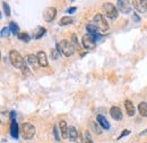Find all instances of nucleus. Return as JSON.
<instances>
[{
  "label": "nucleus",
  "instance_id": "obj_1",
  "mask_svg": "<svg viewBox=\"0 0 147 143\" xmlns=\"http://www.w3.org/2000/svg\"><path fill=\"white\" fill-rule=\"evenodd\" d=\"M9 60H10L11 65H13L15 68L20 69L23 73H27V74L30 73L27 66H26V63H25V60H24V58L20 56V54H19L18 51L11 50V51L9 52Z\"/></svg>",
  "mask_w": 147,
  "mask_h": 143
},
{
  "label": "nucleus",
  "instance_id": "obj_2",
  "mask_svg": "<svg viewBox=\"0 0 147 143\" xmlns=\"http://www.w3.org/2000/svg\"><path fill=\"white\" fill-rule=\"evenodd\" d=\"M57 49L63 54L66 57H70L75 52V47L73 46L71 42H69L68 40H61L60 43H57Z\"/></svg>",
  "mask_w": 147,
  "mask_h": 143
},
{
  "label": "nucleus",
  "instance_id": "obj_3",
  "mask_svg": "<svg viewBox=\"0 0 147 143\" xmlns=\"http://www.w3.org/2000/svg\"><path fill=\"white\" fill-rule=\"evenodd\" d=\"M93 23H94L95 26L98 29V31L102 32V33H104V32H107V31L109 30V24H108V22L105 20V18H104V16H103L102 14L95 15Z\"/></svg>",
  "mask_w": 147,
  "mask_h": 143
},
{
  "label": "nucleus",
  "instance_id": "obj_4",
  "mask_svg": "<svg viewBox=\"0 0 147 143\" xmlns=\"http://www.w3.org/2000/svg\"><path fill=\"white\" fill-rule=\"evenodd\" d=\"M103 10H104V14L107 17H109L110 19H115V18L119 16V13H118V9L115 8V6L111 2H105L103 3Z\"/></svg>",
  "mask_w": 147,
  "mask_h": 143
},
{
  "label": "nucleus",
  "instance_id": "obj_5",
  "mask_svg": "<svg viewBox=\"0 0 147 143\" xmlns=\"http://www.w3.org/2000/svg\"><path fill=\"white\" fill-rule=\"evenodd\" d=\"M22 135L25 140H31L35 135V127L31 123H24L22 125Z\"/></svg>",
  "mask_w": 147,
  "mask_h": 143
},
{
  "label": "nucleus",
  "instance_id": "obj_6",
  "mask_svg": "<svg viewBox=\"0 0 147 143\" xmlns=\"http://www.w3.org/2000/svg\"><path fill=\"white\" fill-rule=\"evenodd\" d=\"M82 43H83V47L87 50H92L96 47V41L92 35L90 34H85V35L82 37Z\"/></svg>",
  "mask_w": 147,
  "mask_h": 143
},
{
  "label": "nucleus",
  "instance_id": "obj_7",
  "mask_svg": "<svg viewBox=\"0 0 147 143\" xmlns=\"http://www.w3.org/2000/svg\"><path fill=\"white\" fill-rule=\"evenodd\" d=\"M117 5H118V8L121 13L123 14H129L131 13V2L127 1V0H118L117 1Z\"/></svg>",
  "mask_w": 147,
  "mask_h": 143
},
{
  "label": "nucleus",
  "instance_id": "obj_8",
  "mask_svg": "<svg viewBox=\"0 0 147 143\" xmlns=\"http://www.w3.org/2000/svg\"><path fill=\"white\" fill-rule=\"evenodd\" d=\"M55 15H57V9L55 7H48L43 13V18L47 23H51L55 19Z\"/></svg>",
  "mask_w": 147,
  "mask_h": 143
},
{
  "label": "nucleus",
  "instance_id": "obj_9",
  "mask_svg": "<svg viewBox=\"0 0 147 143\" xmlns=\"http://www.w3.org/2000/svg\"><path fill=\"white\" fill-rule=\"evenodd\" d=\"M131 3H132V6L135 7V9H136L138 13L144 14V13H146L147 12L146 1H144V0H134Z\"/></svg>",
  "mask_w": 147,
  "mask_h": 143
},
{
  "label": "nucleus",
  "instance_id": "obj_10",
  "mask_svg": "<svg viewBox=\"0 0 147 143\" xmlns=\"http://www.w3.org/2000/svg\"><path fill=\"white\" fill-rule=\"evenodd\" d=\"M110 115L114 121H121L122 119V111L119 107H111Z\"/></svg>",
  "mask_w": 147,
  "mask_h": 143
},
{
  "label": "nucleus",
  "instance_id": "obj_11",
  "mask_svg": "<svg viewBox=\"0 0 147 143\" xmlns=\"http://www.w3.org/2000/svg\"><path fill=\"white\" fill-rule=\"evenodd\" d=\"M37 60L41 67H48V58L44 51H38L37 52Z\"/></svg>",
  "mask_w": 147,
  "mask_h": 143
},
{
  "label": "nucleus",
  "instance_id": "obj_12",
  "mask_svg": "<svg viewBox=\"0 0 147 143\" xmlns=\"http://www.w3.org/2000/svg\"><path fill=\"white\" fill-rule=\"evenodd\" d=\"M18 133H19V129H18V124H17V122L14 119V121H11V124H10V134H11V136L14 138V139H18Z\"/></svg>",
  "mask_w": 147,
  "mask_h": 143
},
{
  "label": "nucleus",
  "instance_id": "obj_13",
  "mask_svg": "<svg viewBox=\"0 0 147 143\" xmlns=\"http://www.w3.org/2000/svg\"><path fill=\"white\" fill-rule=\"evenodd\" d=\"M59 128H60V132H61V135L63 139H67L68 138V126L66 121H60L59 122Z\"/></svg>",
  "mask_w": 147,
  "mask_h": 143
},
{
  "label": "nucleus",
  "instance_id": "obj_14",
  "mask_svg": "<svg viewBox=\"0 0 147 143\" xmlns=\"http://www.w3.org/2000/svg\"><path fill=\"white\" fill-rule=\"evenodd\" d=\"M26 60H27V63H28L32 67H34V68H36L37 66L40 65V64H38V60H37V56H35V54H27Z\"/></svg>",
  "mask_w": 147,
  "mask_h": 143
},
{
  "label": "nucleus",
  "instance_id": "obj_15",
  "mask_svg": "<svg viewBox=\"0 0 147 143\" xmlns=\"http://www.w3.org/2000/svg\"><path fill=\"white\" fill-rule=\"evenodd\" d=\"M125 108H126V111L128 114V116H134L135 115V106L134 104L130 101V100H126L125 101Z\"/></svg>",
  "mask_w": 147,
  "mask_h": 143
},
{
  "label": "nucleus",
  "instance_id": "obj_16",
  "mask_svg": "<svg viewBox=\"0 0 147 143\" xmlns=\"http://www.w3.org/2000/svg\"><path fill=\"white\" fill-rule=\"evenodd\" d=\"M77 136H78V131L74 126H69V128H68V138H69V140L76 142Z\"/></svg>",
  "mask_w": 147,
  "mask_h": 143
},
{
  "label": "nucleus",
  "instance_id": "obj_17",
  "mask_svg": "<svg viewBox=\"0 0 147 143\" xmlns=\"http://www.w3.org/2000/svg\"><path fill=\"white\" fill-rule=\"evenodd\" d=\"M97 122H98V124L102 126L104 129H110V124H109L108 119H107L104 116L98 115V116H97Z\"/></svg>",
  "mask_w": 147,
  "mask_h": 143
},
{
  "label": "nucleus",
  "instance_id": "obj_18",
  "mask_svg": "<svg viewBox=\"0 0 147 143\" xmlns=\"http://www.w3.org/2000/svg\"><path fill=\"white\" fill-rule=\"evenodd\" d=\"M73 23H74V19L71 17H69V16H63V17L59 20V25H60V26L70 25V24H73Z\"/></svg>",
  "mask_w": 147,
  "mask_h": 143
},
{
  "label": "nucleus",
  "instance_id": "obj_19",
  "mask_svg": "<svg viewBox=\"0 0 147 143\" xmlns=\"http://www.w3.org/2000/svg\"><path fill=\"white\" fill-rule=\"evenodd\" d=\"M138 111L143 117H147V102H140L138 105Z\"/></svg>",
  "mask_w": 147,
  "mask_h": 143
},
{
  "label": "nucleus",
  "instance_id": "obj_20",
  "mask_svg": "<svg viewBox=\"0 0 147 143\" xmlns=\"http://www.w3.org/2000/svg\"><path fill=\"white\" fill-rule=\"evenodd\" d=\"M45 31H47V30H45L44 27H41V26L37 27L36 30L34 31V35H33V37H34V39H41L42 36L44 35Z\"/></svg>",
  "mask_w": 147,
  "mask_h": 143
},
{
  "label": "nucleus",
  "instance_id": "obj_21",
  "mask_svg": "<svg viewBox=\"0 0 147 143\" xmlns=\"http://www.w3.org/2000/svg\"><path fill=\"white\" fill-rule=\"evenodd\" d=\"M9 29H10V32L14 34V35H17L18 36L19 34V29H18V25L15 23V22H11L9 24Z\"/></svg>",
  "mask_w": 147,
  "mask_h": 143
},
{
  "label": "nucleus",
  "instance_id": "obj_22",
  "mask_svg": "<svg viewBox=\"0 0 147 143\" xmlns=\"http://www.w3.org/2000/svg\"><path fill=\"white\" fill-rule=\"evenodd\" d=\"M18 39L20 41H23V42H28L30 40H31V36L28 35L27 33H19L18 34Z\"/></svg>",
  "mask_w": 147,
  "mask_h": 143
},
{
  "label": "nucleus",
  "instance_id": "obj_23",
  "mask_svg": "<svg viewBox=\"0 0 147 143\" xmlns=\"http://www.w3.org/2000/svg\"><path fill=\"white\" fill-rule=\"evenodd\" d=\"M10 29L9 27H3L2 30H1V37H8V36L10 35Z\"/></svg>",
  "mask_w": 147,
  "mask_h": 143
},
{
  "label": "nucleus",
  "instance_id": "obj_24",
  "mask_svg": "<svg viewBox=\"0 0 147 143\" xmlns=\"http://www.w3.org/2000/svg\"><path fill=\"white\" fill-rule=\"evenodd\" d=\"M60 51L58 50V49H52L51 50V57H52V59L53 60H57L58 58H60Z\"/></svg>",
  "mask_w": 147,
  "mask_h": 143
},
{
  "label": "nucleus",
  "instance_id": "obj_25",
  "mask_svg": "<svg viewBox=\"0 0 147 143\" xmlns=\"http://www.w3.org/2000/svg\"><path fill=\"white\" fill-rule=\"evenodd\" d=\"M71 43H73V46L75 47V49H79L80 47H79V43H78V40H77V35L76 34H73L71 35Z\"/></svg>",
  "mask_w": 147,
  "mask_h": 143
},
{
  "label": "nucleus",
  "instance_id": "obj_26",
  "mask_svg": "<svg viewBox=\"0 0 147 143\" xmlns=\"http://www.w3.org/2000/svg\"><path fill=\"white\" fill-rule=\"evenodd\" d=\"M2 7H3V10H5V14H6V16H10V8H9L8 3L3 1V2H2Z\"/></svg>",
  "mask_w": 147,
  "mask_h": 143
},
{
  "label": "nucleus",
  "instance_id": "obj_27",
  "mask_svg": "<svg viewBox=\"0 0 147 143\" xmlns=\"http://www.w3.org/2000/svg\"><path fill=\"white\" fill-rule=\"evenodd\" d=\"M85 143H93L92 135L88 131H86V134H85Z\"/></svg>",
  "mask_w": 147,
  "mask_h": 143
},
{
  "label": "nucleus",
  "instance_id": "obj_28",
  "mask_svg": "<svg viewBox=\"0 0 147 143\" xmlns=\"http://www.w3.org/2000/svg\"><path fill=\"white\" fill-rule=\"evenodd\" d=\"M91 126H92V128L94 129V132H95V133H97V134H101V133H102L101 128H100V127H98L97 125H95V123H94V122H93L92 124H91Z\"/></svg>",
  "mask_w": 147,
  "mask_h": 143
},
{
  "label": "nucleus",
  "instance_id": "obj_29",
  "mask_svg": "<svg viewBox=\"0 0 147 143\" xmlns=\"http://www.w3.org/2000/svg\"><path fill=\"white\" fill-rule=\"evenodd\" d=\"M53 134H55V141H60V136H59V131H58V127L55 126L53 127Z\"/></svg>",
  "mask_w": 147,
  "mask_h": 143
},
{
  "label": "nucleus",
  "instance_id": "obj_30",
  "mask_svg": "<svg viewBox=\"0 0 147 143\" xmlns=\"http://www.w3.org/2000/svg\"><path fill=\"white\" fill-rule=\"evenodd\" d=\"M129 134H130V131H129V129H125V131H123V132H122V133L120 134V136L118 138V140H120V139H122L123 136H127V135H129Z\"/></svg>",
  "mask_w": 147,
  "mask_h": 143
},
{
  "label": "nucleus",
  "instance_id": "obj_31",
  "mask_svg": "<svg viewBox=\"0 0 147 143\" xmlns=\"http://www.w3.org/2000/svg\"><path fill=\"white\" fill-rule=\"evenodd\" d=\"M76 143H83V138H82V134H80L79 132H78V136H77Z\"/></svg>",
  "mask_w": 147,
  "mask_h": 143
},
{
  "label": "nucleus",
  "instance_id": "obj_32",
  "mask_svg": "<svg viewBox=\"0 0 147 143\" xmlns=\"http://www.w3.org/2000/svg\"><path fill=\"white\" fill-rule=\"evenodd\" d=\"M132 17H134V19H135V22H139V20H140L139 16H138L136 13H134V14H132Z\"/></svg>",
  "mask_w": 147,
  "mask_h": 143
},
{
  "label": "nucleus",
  "instance_id": "obj_33",
  "mask_svg": "<svg viewBox=\"0 0 147 143\" xmlns=\"http://www.w3.org/2000/svg\"><path fill=\"white\" fill-rule=\"evenodd\" d=\"M76 9H77L76 7H70V8L67 10V13H69V14H73L74 12H76Z\"/></svg>",
  "mask_w": 147,
  "mask_h": 143
},
{
  "label": "nucleus",
  "instance_id": "obj_34",
  "mask_svg": "<svg viewBox=\"0 0 147 143\" xmlns=\"http://www.w3.org/2000/svg\"><path fill=\"white\" fill-rule=\"evenodd\" d=\"M10 117H11V121H14L15 117H16V112H15V111H11V112H10Z\"/></svg>",
  "mask_w": 147,
  "mask_h": 143
},
{
  "label": "nucleus",
  "instance_id": "obj_35",
  "mask_svg": "<svg viewBox=\"0 0 147 143\" xmlns=\"http://www.w3.org/2000/svg\"><path fill=\"white\" fill-rule=\"evenodd\" d=\"M145 134H147V128L144 131V132H142V133H140V135H145Z\"/></svg>",
  "mask_w": 147,
  "mask_h": 143
}]
</instances>
